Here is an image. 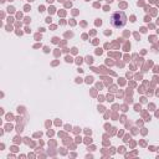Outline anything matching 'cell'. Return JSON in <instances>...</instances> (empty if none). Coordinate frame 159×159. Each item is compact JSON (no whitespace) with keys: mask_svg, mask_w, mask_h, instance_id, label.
<instances>
[{"mask_svg":"<svg viewBox=\"0 0 159 159\" xmlns=\"http://www.w3.org/2000/svg\"><path fill=\"white\" fill-rule=\"evenodd\" d=\"M127 24V15L124 11H116L111 16V25L116 29H120Z\"/></svg>","mask_w":159,"mask_h":159,"instance_id":"obj_1","label":"cell"}]
</instances>
